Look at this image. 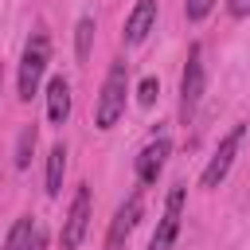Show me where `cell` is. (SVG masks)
Returning <instances> with one entry per match:
<instances>
[{"instance_id": "obj_19", "label": "cell", "mask_w": 250, "mask_h": 250, "mask_svg": "<svg viewBox=\"0 0 250 250\" xmlns=\"http://www.w3.org/2000/svg\"><path fill=\"white\" fill-rule=\"evenodd\" d=\"M0 82H4V70H0Z\"/></svg>"}, {"instance_id": "obj_17", "label": "cell", "mask_w": 250, "mask_h": 250, "mask_svg": "<svg viewBox=\"0 0 250 250\" xmlns=\"http://www.w3.org/2000/svg\"><path fill=\"white\" fill-rule=\"evenodd\" d=\"M230 16H250V0H230Z\"/></svg>"}, {"instance_id": "obj_16", "label": "cell", "mask_w": 250, "mask_h": 250, "mask_svg": "<svg viewBox=\"0 0 250 250\" xmlns=\"http://www.w3.org/2000/svg\"><path fill=\"white\" fill-rule=\"evenodd\" d=\"M211 8H215V0H188V4H184V16H188V20H203Z\"/></svg>"}, {"instance_id": "obj_18", "label": "cell", "mask_w": 250, "mask_h": 250, "mask_svg": "<svg viewBox=\"0 0 250 250\" xmlns=\"http://www.w3.org/2000/svg\"><path fill=\"white\" fill-rule=\"evenodd\" d=\"M27 250H47V234H43L39 227H35V238H31V246H27Z\"/></svg>"}, {"instance_id": "obj_4", "label": "cell", "mask_w": 250, "mask_h": 250, "mask_svg": "<svg viewBox=\"0 0 250 250\" xmlns=\"http://www.w3.org/2000/svg\"><path fill=\"white\" fill-rule=\"evenodd\" d=\"M242 137H246V125H234V129L219 141L215 156L207 160V168H203V176H199L203 188H219V184H223V176L230 172V164H234V156H238V148H242Z\"/></svg>"}, {"instance_id": "obj_15", "label": "cell", "mask_w": 250, "mask_h": 250, "mask_svg": "<svg viewBox=\"0 0 250 250\" xmlns=\"http://www.w3.org/2000/svg\"><path fill=\"white\" fill-rule=\"evenodd\" d=\"M156 94H160V82H156V78H145V82L137 86V102H141V105H152Z\"/></svg>"}, {"instance_id": "obj_12", "label": "cell", "mask_w": 250, "mask_h": 250, "mask_svg": "<svg viewBox=\"0 0 250 250\" xmlns=\"http://www.w3.org/2000/svg\"><path fill=\"white\" fill-rule=\"evenodd\" d=\"M31 238H35L31 219H16V227H12V230H8V238H4V250H27V246H31Z\"/></svg>"}, {"instance_id": "obj_1", "label": "cell", "mask_w": 250, "mask_h": 250, "mask_svg": "<svg viewBox=\"0 0 250 250\" xmlns=\"http://www.w3.org/2000/svg\"><path fill=\"white\" fill-rule=\"evenodd\" d=\"M121 113H125V62H113L109 74H105V82H102L94 121H98V129H113Z\"/></svg>"}, {"instance_id": "obj_6", "label": "cell", "mask_w": 250, "mask_h": 250, "mask_svg": "<svg viewBox=\"0 0 250 250\" xmlns=\"http://www.w3.org/2000/svg\"><path fill=\"white\" fill-rule=\"evenodd\" d=\"M180 215H184V188L176 184V188L168 191V203H164V215H160V223H156V234H152L148 250H172V246H176Z\"/></svg>"}, {"instance_id": "obj_14", "label": "cell", "mask_w": 250, "mask_h": 250, "mask_svg": "<svg viewBox=\"0 0 250 250\" xmlns=\"http://www.w3.org/2000/svg\"><path fill=\"white\" fill-rule=\"evenodd\" d=\"M31 152H35V125H23V133L16 141V168H27L31 164Z\"/></svg>"}, {"instance_id": "obj_2", "label": "cell", "mask_w": 250, "mask_h": 250, "mask_svg": "<svg viewBox=\"0 0 250 250\" xmlns=\"http://www.w3.org/2000/svg\"><path fill=\"white\" fill-rule=\"evenodd\" d=\"M47 62H51V43H47V35L39 31V35L23 47V59H20V98H23V102H31V94L39 90V78H43Z\"/></svg>"}, {"instance_id": "obj_3", "label": "cell", "mask_w": 250, "mask_h": 250, "mask_svg": "<svg viewBox=\"0 0 250 250\" xmlns=\"http://www.w3.org/2000/svg\"><path fill=\"white\" fill-rule=\"evenodd\" d=\"M203 82H207V74H203V47L191 43L188 66H184V78H180V113H184V121L195 113V105L203 98Z\"/></svg>"}, {"instance_id": "obj_9", "label": "cell", "mask_w": 250, "mask_h": 250, "mask_svg": "<svg viewBox=\"0 0 250 250\" xmlns=\"http://www.w3.org/2000/svg\"><path fill=\"white\" fill-rule=\"evenodd\" d=\"M152 23H156V0H137V8L125 20V43L129 47L145 43V35L152 31Z\"/></svg>"}, {"instance_id": "obj_10", "label": "cell", "mask_w": 250, "mask_h": 250, "mask_svg": "<svg viewBox=\"0 0 250 250\" xmlns=\"http://www.w3.org/2000/svg\"><path fill=\"white\" fill-rule=\"evenodd\" d=\"M47 117H51V125H62L70 117V86L62 74L47 82Z\"/></svg>"}, {"instance_id": "obj_7", "label": "cell", "mask_w": 250, "mask_h": 250, "mask_svg": "<svg viewBox=\"0 0 250 250\" xmlns=\"http://www.w3.org/2000/svg\"><path fill=\"white\" fill-rule=\"evenodd\" d=\"M141 211H145V199H141V191H133V195L117 207V215H113V223H109V230H105V250H121V242H125V234L137 227Z\"/></svg>"}, {"instance_id": "obj_8", "label": "cell", "mask_w": 250, "mask_h": 250, "mask_svg": "<svg viewBox=\"0 0 250 250\" xmlns=\"http://www.w3.org/2000/svg\"><path fill=\"white\" fill-rule=\"evenodd\" d=\"M168 152H172L168 137H156V141H148V145L137 152V180H141V184H156V176H160V168H164Z\"/></svg>"}, {"instance_id": "obj_11", "label": "cell", "mask_w": 250, "mask_h": 250, "mask_svg": "<svg viewBox=\"0 0 250 250\" xmlns=\"http://www.w3.org/2000/svg\"><path fill=\"white\" fill-rule=\"evenodd\" d=\"M62 172H66V145H55L47 156V195L62 191Z\"/></svg>"}, {"instance_id": "obj_5", "label": "cell", "mask_w": 250, "mask_h": 250, "mask_svg": "<svg viewBox=\"0 0 250 250\" xmlns=\"http://www.w3.org/2000/svg\"><path fill=\"white\" fill-rule=\"evenodd\" d=\"M86 227H90V188L82 184L70 199L66 219H62V250H78L86 238Z\"/></svg>"}, {"instance_id": "obj_13", "label": "cell", "mask_w": 250, "mask_h": 250, "mask_svg": "<svg viewBox=\"0 0 250 250\" xmlns=\"http://www.w3.org/2000/svg\"><path fill=\"white\" fill-rule=\"evenodd\" d=\"M90 43H94V20L82 16V20H78V31H74V51H78L82 62L90 59Z\"/></svg>"}]
</instances>
